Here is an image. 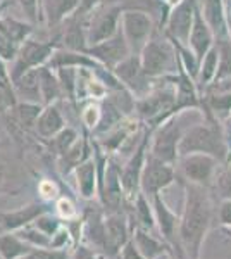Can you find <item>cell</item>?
Returning <instances> with one entry per match:
<instances>
[{
	"instance_id": "obj_1",
	"label": "cell",
	"mask_w": 231,
	"mask_h": 259,
	"mask_svg": "<svg viewBox=\"0 0 231 259\" xmlns=\"http://www.w3.org/2000/svg\"><path fill=\"white\" fill-rule=\"evenodd\" d=\"M184 204L179 214L178 242L190 259H202L204 242L216 218V206L211 189L192 183H183Z\"/></svg>"
},
{
	"instance_id": "obj_2",
	"label": "cell",
	"mask_w": 231,
	"mask_h": 259,
	"mask_svg": "<svg viewBox=\"0 0 231 259\" xmlns=\"http://www.w3.org/2000/svg\"><path fill=\"white\" fill-rule=\"evenodd\" d=\"M188 154H207L216 157L219 162L228 159V140L219 121L207 118V121H199L184 132L179 142L178 156L181 157Z\"/></svg>"
},
{
	"instance_id": "obj_3",
	"label": "cell",
	"mask_w": 231,
	"mask_h": 259,
	"mask_svg": "<svg viewBox=\"0 0 231 259\" xmlns=\"http://www.w3.org/2000/svg\"><path fill=\"white\" fill-rule=\"evenodd\" d=\"M140 61L144 73L152 80L173 76L179 71V56L176 45L171 38H162L157 33L140 52Z\"/></svg>"
},
{
	"instance_id": "obj_4",
	"label": "cell",
	"mask_w": 231,
	"mask_h": 259,
	"mask_svg": "<svg viewBox=\"0 0 231 259\" xmlns=\"http://www.w3.org/2000/svg\"><path fill=\"white\" fill-rule=\"evenodd\" d=\"M190 116H192L190 109L176 112L174 116H171L167 121H164L162 124H159L157 128L152 130L154 135H152L150 154L154 157L176 166V161L179 157L178 156L179 142H181L184 132L192 126V124H188V118Z\"/></svg>"
},
{
	"instance_id": "obj_5",
	"label": "cell",
	"mask_w": 231,
	"mask_h": 259,
	"mask_svg": "<svg viewBox=\"0 0 231 259\" xmlns=\"http://www.w3.org/2000/svg\"><path fill=\"white\" fill-rule=\"evenodd\" d=\"M135 111L138 118L150 124V130H155L159 124L178 112L176 111V85L166 83L164 87H154L150 94L135 100Z\"/></svg>"
},
{
	"instance_id": "obj_6",
	"label": "cell",
	"mask_w": 231,
	"mask_h": 259,
	"mask_svg": "<svg viewBox=\"0 0 231 259\" xmlns=\"http://www.w3.org/2000/svg\"><path fill=\"white\" fill-rule=\"evenodd\" d=\"M123 0H102L86 16L88 47L114 36L121 28V16H123Z\"/></svg>"
},
{
	"instance_id": "obj_7",
	"label": "cell",
	"mask_w": 231,
	"mask_h": 259,
	"mask_svg": "<svg viewBox=\"0 0 231 259\" xmlns=\"http://www.w3.org/2000/svg\"><path fill=\"white\" fill-rule=\"evenodd\" d=\"M219 161L207 154H188L176 161V175L181 183H192L211 189L217 178Z\"/></svg>"
},
{
	"instance_id": "obj_8",
	"label": "cell",
	"mask_w": 231,
	"mask_h": 259,
	"mask_svg": "<svg viewBox=\"0 0 231 259\" xmlns=\"http://www.w3.org/2000/svg\"><path fill=\"white\" fill-rule=\"evenodd\" d=\"M59 49V41L56 38H50L47 41L41 40H33L31 36L26 38L23 44L19 45L18 56L12 61V66L9 69L11 73V81L21 76L23 73H26L29 69H36L41 66H47L52 54Z\"/></svg>"
},
{
	"instance_id": "obj_9",
	"label": "cell",
	"mask_w": 231,
	"mask_h": 259,
	"mask_svg": "<svg viewBox=\"0 0 231 259\" xmlns=\"http://www.w3.org/2000/svg\"><path fill=\"white\" fill-rule=\"evenodd\" d=\"M121 31L131 49V54L136 56H140L149 40L157 33L152 14L144 9H126L121 16Z\"/></svg>"
},
{
	"instance_id": "obj_10",
	"label": "cell",
	"mask_w": 231,
	"mask_h": 259,
	"mask_svg": "<svg viewBox=\"0 0 231 259\" xmlns=\"http://www.w3.org/2000/svg\"><path fill=\"white\" fill-rule=\"evenodd\" d=\"M176 180H178V175H176L174 164L157 159L150 152L147 154L145 168L140 182L142 194L147 195L149 199H154L155 195H161L162 190L169 189Z\"/></svg>"
},
{
	"instance_id": "obj_11",
	"label": "cell",
	"mask_w": 231,
	"mask_h": 259,
	"mask_svg": "<svg viewBox=\"0 0 231 259\" xmlns=\"http://www.w3.org/2000/svg\"><path fill=\"white\" fill-rule=\"evenodd\" d=\"M152 130L145 132L144 139L138 142V145L133 149L129 159L124 162V166L121 168V185H123V192L126 202L133 200L140 194V182H142V173L145 168V161H147V145H149V139Z\"/></svg>"
},
{
	"instance_id": "obj_12",
	"label": "cell",
	"mask_w": 231,
	"mask_h": 259,
	"mask_svg": "<svg viewBox=\"0 0 231 259\" xmlns=\"http://www.w3.org/2000/svg\"><path fill=\"white\" fill-rule=\"evenodd\" d=\"M199 0H179L169 9L166 18V36L181 45H188L190 31L195 18V9Z\"/></svg>"
},
{
	"instance_id": "obj_13",
	"label": "cell",
	"mask_w": 231,
	"mask_h": 259,
	"mask_svg": "<svg viewBox=\"0 0 231 259\" xmlns=\"http://www.w3.org/2000/svg\"><path fill=\"white\" fill-rule=\"evenodd\" d=\"M112 71H114L117 80L124 85V89H128L136 99L145 97V95L150 94V90L154 89L152 78H149L144 73L140 56H136V54H131L128 59L119 62Z\"/></svg>"
},
{
	"instance_id": "obj_14",
	"label": "cell",
	"mask_w": 231,
	"mask_h": 259,
	"mask_svg": "<svg viewBox=\"0 0 231 259\" xmlns=\"http://www.w3.org/2000/svg\"><path fill=\"white\" fill-rule=\"evenodd\" d=\"M86 54L94 57L97 62H100L104 68L114 69L119 62H123L131 56V49H129L128 41H126L123 31L119 28V31L114 36L100 41V44L90 45L86 49Z\"/></svg>"
},
{
	"instance_id": "obj_15",
	"label": "cell",
	"mask_w": 231,
	"mask_h": 259,
	"mask_svg": "<svg viewBox=\"0 0 231 259\" xmlns=\"http://www.w3.org/2000/svg\"><path fill=\"white\" fill-rule=\"evenodd\" d=\"M104 227H106V256L114 257L131 240V225L126 211L106 212Z\"/></svg>"
},
{
	"instance_id": "obj_16",
	"label": "cell",
	"mask_w": 231,
	"mask_h": 259,
	"mask_svg": "<svg viewBox=\"0 0 231 259\" xmlns=\"http://www.w3.org/2000/svg\"><path fill=\"white\" fill-rule=\"evenodd\" d=\"M47 211H52V206L43 200H35L12 211H0V232H18L31 225L40 214Z\"/></svg>"
},
{
	"instance_id": "obj_17",
	"label": "cell",
	"mask_w": 231,
	"mask_h": 259,
	"mask_svg": "<svg viewBox=\"0 0 231 259\" xmlns=\"http://www.w3.org/2000/svg\"><path fill=\"white\" fill-rule=\"evenodd\" d=\"M154 207V216H155V227H157V235L169 244V247L178 242V227H179V216L167 206V202L162 199L161 195H155L154 199H150Z\"/></svg>"
},
{
	"instance_id": "obj_18",
	"label": "cell",
	"mask_w": 231,
	"mask_h": 259,
	"mask_svg": "<svg viewBox=\"0 0 231 259\" xmlns=\"http://www.w3.org/2000/svg\"><path fill=\"white\" fill-rule=\"evenodd\" d=\"M74 180H76V189L81 199L91 200L95 199L99 192V161L95 156L88 157L83 162H79L73 169Z\"/></svg>"
},
{
	"instance_id": "obj_19",
	"label": "cell",
	"mask_w": 231,
	"mask_h": 259,
	"mask_svg": "<svg viewBox=\"0 0 231 259\" xmlns=\"http://www.w3.org/2000/svg\"><path fill=\"white\" fill-rule=\"evenodd\" d=\"M214 36L212 30L209 28V24L205 23L202 12L199 9V2H197V9H195V18H193V26L190 31V38H188V47L195 57L199 61L204 59V56L214 47Z\"/></svg>"
},
{
	"instance_id": "obj_20",
	"label": "cell",
	"mask_w": 231,
	"mask_h": 259,
	"mask_svg": "<svg viewBox=\"0 0 231 259\" xmlns=\"http://www.w3.org/2000/svg\"><path fill=\"white\" fill-rule=\"evenodd\" d=\"M79 0H40L41 21L50 30H59L66 19L78 11Z\"/></svg>"
},
{
	"instance_id": "obj_21",
	"label": "cell",
	"mask_w": 231,
	"mask_h": 259,
	"mask_svg": "<svg viewBox=\"0 0 231 259\" xmlns=\"http://www.w3.org/2000/svg\"><path fill=\"white\" fill-rule=\"evenodd\" d=\"M49 68L59 69V68H76V69H91L95 71L102 69L104 66L100 62H97L94 57L88 56L86 52H76V50H68V49H57L52 54L49 61Z\"/></svg>"
},
{
	"instance_id": "obj_22",
	"label": "cell",
	"mask_w": 231,
	"mask_h": 259,
	"mask_svg": "<svg viewBox=\"0 0 231 259\" xmlns=\"http://www.w3.org/2000/svg\"><path fill=\"white\" fill-rule=\"evenodd\" d=\"M199 9L202 12L205 23L212 30L216 40L229 38L228 26H226V11L224 0H200Z\"/></svg>"
},
{
	"instance_id": "obj_23",
	"label": "cell",
	"mask_w": 231,
	"mask_h": 259,
	"mask_svg": "<svg viewBox=\"0 0 231 259\" xmlns=\"http://www.w3.org/2000/svg\"><path fill=\"white\" fill-rule=\"evenodd\" d=\"M66 128V119L62 116L61 109H59V102L43 106L38 119L35 123V132L40 139L52 140L61 130Z\"/></svg>"
},
{
	"instance_id": "obj_24",
	"label": "cell",
	"mask_w": 231,
	"mask_h": 259,
	"mask_svg": "<svg viewBox=\"0 0 231 259\" xmlns=\"http://www.w3.org/2000/svg\"><path fill=\"white\" fill-rule=\"evenodd\" d=\"M131 242L145 259H155L171 249L169 244H166L161 237L155 235V232H149L144 228L131 230Z\"/></svg>"
},
{
	"instance_id": "obj_25",
	"label": "cell",
	"mask_w": 231,
	"mask_h": 259,
	"mask_svg": "<svg viewBox=\"0 0 231 259\" xmlns=\"http://www.w3.org/2000/svg\"><path fill=\"white\" fill-rule=\"evenodd\" d=\"M12 89L18 97V102H35L41 104V92H40V74L38 68L29 69L23 73L16 80H12Z\"/></svg>"
},
{
	"instance_id": "obj_26",
	"label": "cell",
	"mask_w": 231,
	"mask_h": 259,
	"mask_svg": "<svg viewBox=\"0 0 231 259\" xmlns=\"http://www.w3.org/2000/svg\"><path fill=\"white\" fill-rule=\"evenodd\" d=\"M38 74H40L41 104H43V106H49V104H56L61 99H64L56 69L49 68V66H41V68H38Z\"/></svg>"
},
{
	"instance_id": "obj_27",
	"label": "cell",
	"mask_w": 231,
	"mask_h": 259,
	"mask_svg": "<svg viewBox=\"0 0 231 259\" xmlns=\"http://www.w3.org/2000/svg\"><path fill=\"white\" fill-rule=\"evenodd\" d=\"M31 249L33 245L21 239L16 232H0V257L2 259H21Z\"/></svg>"
},
{
	"instance_id": "obj_28",
	"label": "cell",
	"mask_w": 231,
	"mask_h": 259,
	"mask_svg": "<svg viewBox=\"0 0 231 259\" xmlns=\"http://www.w3.org/2000/svg\"><path fill=\"white\" fill-rule=\"evenodd\" d=\"M217 64H219V52H217V47L214 44V47L209 50L204 56V59L200 61L199 66V74H197L195 85L199 89H209L212 85L214 80H216V73H217Z\"/></svg>"
},
{
	"instance_id": "obj_29",
	"label": "cell",
	"mask_w": 231,
	"mask_h": 259,
	"mask_svg": "<svg viewBox=\"0 0 231 259\" xmlns=\"http://www.w3.org/2000/svg\"><path fill=\"white\" fill-rule=\"evenodd\" d=\"M43 109V104H35V102H18L14 106V114L18 123L23 128H35V123L38 119L40 112Z\"/></svg>"
},
{
	"instance_id": "obj_30",
	"label": "cell",
	"mask_w": 231,
	"mask_h": 259,
	"mask_svg": "<svg viewBox=\"0 0 231 259\" xmlns=\"http://www.w3.org/2000/svg\"><path fill=\"white\" fill-rule=\"evenodd\" d=\"M216 47L217 52H219V64H217V73L214 83L231 78V38L217 40Z\"/></svg>"
},
{
	"instance_id": "obj_31",
	"label": "cell",
	"mask_w": 231,
	"mask_h": 259,
	"mask_svg": "<svg viewBox=\"0 0 231 259\" xmlns=\"http://www.w3.org/2000/svg\"><path fill=\"white\" fill-rule=\"evenodd\" d=\"M31 225L38 228L40 232H43L45 235H49V237H52V239H54V235H56L59 230L64 227V221L59 218L56 212L47 211V212H43V214H40Z\"/></svg>"
},
{
	"instance_id": "obj_32",
	"label": "cell",
	"mask_w": 231,
	"mask_h": 259,
	"mask_svg": "<svg viewBox=\"0 0 231 259\" xmlns=\"http://www.w3.org/2000/svg\"><path fill=\"white\" fill-rule=\"evenodd\" d=\"M78 140H79V137H78L76 130L71 128V126H66L64 130H61V132L54 137L52 144H54V149L57 150V154H61V156H62V154L68 152V150L73 147Z\"/></svg>"
},
{
	"instance_id": "obj_33",
	"label": "cell",
	"mask_w": 231,
	"mask_h": 259,
	"mask_svg": "<svg viewBox=\"0 0 231 259\" xmlns=\"http://www.w3.org/2000/svg\"><path fill=\"white\" fill-rule=\"evenodd\" d=\"M73 249H47V247H33L26 256L21 259H73Z\"/></svg>"
},
{
	"instance_id": "obj_34",
	"label": "cell",
	"mask_w": 231,
	"mask_h": 259,
	"mask_svg": "<svg viewBox=\"0 0 231 259\" xmlns=\"http://www.w3.org/2000/svg\"><path fill=\"white\" fill-rule=\"evenodd\" d=\"M56 214L64 221V223H68V221L78 220L79 211L69 197H59L56 200Z\"/></svg>"
},
{
	"instance_id": "obj_35",
	"label": "cell",
	"mask_w": 231,
	"mask_h": 259,
	"mask_svg": "<svg viewBox=\"0 0 231 259\" xmlns=\"http://www.w3.org/2000/svg\"><path fill=\"white\" fill-rule=\"evenodd\" d=\"M16 104H18V97L12 89V83L0 80V114L6 111H12Z\"/></svg>"
},
{
	"instance_id": "obj_36",
	"label": "cell",
	"mask_w": 231,
	"mask_h": 259,
	"mask_svg": "<svg viewBox=\"0 0 231 259\" xmlns=\"http://www.w3.org/2000/svg\"><path fill=\"white\" fill-rule=\"evenodd\" d=\"M100 116H102V109H100V106H97V104L91 102L81 111L79 118H81V123L85 128L95 130L97 124H99V121H100Z\"/></svg>"
},
{
	"instance_id": "obj_37",
	"label": "cell",
	"mask_w": 231,
	"mask_h": 259,
	"mask_svg": "<svg viewBox=\"0 0 231 259\" xmlns=\"http://www.w3.org/2000/svg\"><path fill=\"white\" fill-rule=\"evenodd\" d=\"M21 11H23L24 18L29 23L36 24L41 21V16H40V0H18Z\"/></svg>"
},
{
	"instance_id": "obj_38",
	"label": "cell",
	"mask_w": 231,
	"mask_h": 259,
	"mask_svg": "<svg viewBox=\"0 0 231 259\" xmlns=\"http://www.w3.org/2000/svg\"><path fill=\"white\" fill-rule=\"evenodd\" d=\"M71 256H73V259H109L102 250L91 247V245H88V244L74 245Z\"/></svg>"
},
{
	"instance_id": "obj_39",
	"label": "cell",
	"mask_w": 231,
	"mask_h": 259,
	"mask_svg": "<svg viewBox=\"0 0 231 259\" xmlns=\"http://www.w3.org/2000/svg\"><path fill=\"white\" fill-rule=\"evenodd\" d=\"M217 195L222 199H229L231 200V168L224 169L222 173L217 175L216 182H214Z\"/></svg>"
},
{
	"instance_id": "obj_40",
	"label": "cell",
	"mask_w": 231,
	"mask_h": 259,
	"mask_svg": "<svg viewBox=\"0 0 231 259\" xmlns=\"http://www.w3.org/2000/svg\"><path fill=\"white\" fill-rule=\"evenodd\" d=\"M216 218H217V223L222 227V230H231V200L229 199H222L219 202Z\"/></svg>"
},
{
	"instance_id": "obj_41",
	"label": "cell",
	"mask_w": 231,
	"mask_h": 259,
	"mask_svg": "<svg viewBox=\"0 0 231 259\" xmlns=\"http://www.w3.org/2000/svg\"><path fill=\"white\" fill-rule=\"evenodd\" d=\"M38 194H40V200H43V202H49V204L52 202V200L59 199L57 185L52 182V180H43V182H40Z\"/></svg>"
},
{
	"instance_id": "obj_42",
	"label": "cell",
	"mask_w": 231,
	"mask_h": 259,
	"mask_svg": "<svg viewBox=\"0 0 231 259\" xmlns=\"http://www.w3.org/2000/svg\"><path fill=\"white\" fill-rule=\"evenodd\" d=\"M117 259H145V257L142 256L140 252H138V249L135 247V244L129 240L128 244H126L124 247L119 250V254H117Z\"/></svg>"
},
{
	"instance_id": "obj_43",
	"label": "cell",
	"mask_w": 231,
	"mask_h": 259,
	"mask_svg": "<svg viewBox=\"0 0 231 259\" xmlns=\"http://www.w3.org/2000/svg\"><path fill=\"white\" fill-rule=\"evenodd\" d=\"M102 0H79V6H78V11L74 14L78 16H88L91 11L95 9Z\"/></svg>"
},
{
	"instance_id": "obj_44",
	"label": "cell",
	"mask_w": 231,
	"mask_h": 259,
	"mask_svg": "<svg viewBox=\"0 0 231 259\" xmlns=\"http://www.w3.org/2000/svg\"><path fill=\"white\" fill-rule=\"evenodd\" d=\"M0 80L11 81V73H9V68H7V61L2 59V57H0Z\"/></svg>"
},
{
	"instance_id": "obj_45",
	"label": "cell",
	"mask_w": 231,
	"mask_h": 259,
	"mask_svg": "<svg viewBox=\"0 0 231 259\" xmlns=\"http://www.w3.org/2000/svg\"><path fill=\"white\" fill-rule=\"evenodd\" d=\"M171 250H173V254H174L176 259H190V257H188V254L183 250L181 245H179V242H176V244L171 245Z\"/></svg>"
},
{
	"instance_id": "obj_46",
	"label": "cell",
	"mask_w": 231,
	"mask_h": 259,
	"mask_svg": "<svg viewBox=\"0 0 231 259\" xmlns=\"http://www.w3.org/2000/svg\"><path fill=\"white\" fill-rule=\"evenodd\" d=\"M224 11H226V26L231 38V0H224Z\"/></svg>"
},
{
	"instance_id": "obj_47",
	"label": "cell",
	"mask_w": 231,
	"mask_h": 259,
	"mask_svg": "<svg viewBox=\"0 0 231 259\" xmlns=\"http://www.w3.org/2000/svg\"><path fill=\"white\" fill-rule=\"evenodd\" d=\"M2 180H4V166L0 164V183H2Z\"/></svg>"
},
{
	"instance_id": "obj_48",
	"label": "cell",
	"mask_w": 231,
	"mask_h": 259,
	"mask_svg": "<svg viewBox=\"0 0 231 259\" xmlns=\"http://www.w3.org/2000/svg\"><path fill=\"white\" fill-rule=\"evenodd\" d=\"M224 232L228 233V237H229V239H231V230H224Z\"/></svg>"
},
{
	"instance_id": "obj_49",
	"label": "cell",
	"mask_w": 231,
	"mask_h": 259,
	"mask_svg": "<svg viewBox=\"0 0 231 259\" xmlns=\"http://www.w3.org/2000/svg\"><path fill=\"white\" fill-rule=\"evenodd\" d=\"M0 259H2V257H0Z\"/></svg>"
}]
</instances>
